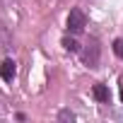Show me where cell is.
<instances>
[{"label":"cell","mask_w":123,"mask_h":123,"mask_svg":"<svg viewBox=\"0 0 123 123\" xmlns=\"http://www.w3.org/2000/svg\"><path fill=\"white\" fill-rule=\"evenodd\" d=\"M99 53H101L99 41H97V39H89L87 46H85V51H82V63H85L87 68H97V65H99Z\"/></svg>","instance_id":"obj_1"},{"label":"cell","mask_w":123,"mask_h":123,"mask_svg":"<svg viewBox=\"0 0 123 123\" xmlns=\"http://www.w3.org/2000/svg\"><path fill=\"white\" fill-rule=\"evenodd\" d=\"M85 24H87V17H85V12H82L80 7L70 10V15H68V31H73V34H80V31L85 29Z\"/></svg>","instance_id":"obj_2"},{"label":"cell","mask_w":123,"mask_h":123,"mask_svg":"<svg viewBox=\"0 0 123 123\" xmlns=\"http://www.w3.org/2000/svg\"><path fill=\"white\" fill-rule=\"evenodd\" d=\"M15 75H17V63L15 60H3V65H0V77H3L5 82H12L15 80Z\"/></svg>","instance_id":"obj_3"},{"label":"cell","mask_w":123,"mask_h":123,"mask_svg":"<svg viewBox=\"0 0 123 123\" xmlns=\"http://www.w3.org/2000/svg\"><path fill=\"white\" fill-rule=\"evenodd\" d=\"M92 94H94V99H97V101H101V104H106V101H109V87H106V85H101V82H97V85L92 87Z\"/></svg>","instance_id":"obj_4"},{"label":"cell","mask_w":123,"mask_h":123,"mask_svg":"<svg viewBox=\"0 0 123 123\" xmlns=\"http://www.w3.org/2000/svg\"><path fill=\"white\" fill-rule=\"evenodd\" d=\"M63 46H65V51H70V53H77V51H80V43H77L75 39H63Z\"/></svg>","instance_id":"obj_5"},{"label":"cell","mask_w":123,"mask_h":123,"mask_svg":"<svg viewBox=\"0 0 123 123\" xmlns=\"http://www.w3.org/2000/svg\"><path fill=\"white\" fill-rule=\"evenodd\" d=\"M58 121H75V113L70 109H63V111L58 113Z\"/></svg>","instance_id":"obj_6"},{"label":"cell","mask_w":123,"mask_h":123,"mask_svg":"<svg viewBox=\"0 0 123 123\" xmlns=\"http://www.w3.org/2000/svg\"><path fill=\"white\" fill-rule=\"evenodd\" d=\"M113 53H116L118 58H123V39H116V41H113Z\"/></svg>","instance_id":"obj_7"},{"label":"cell","mask_w":123,"mask_h":123,"mask_svg":"<svg viewBox=\"0 0 123 123\" xmlns=\"http://www.w3.org/2000/svg\"><path fill=\"white\" fill-rule=\"evenodd\" d=\"M121 101H123V77H121Z\"/></svg>","instance_id":"obj_8"}]
</instances>
